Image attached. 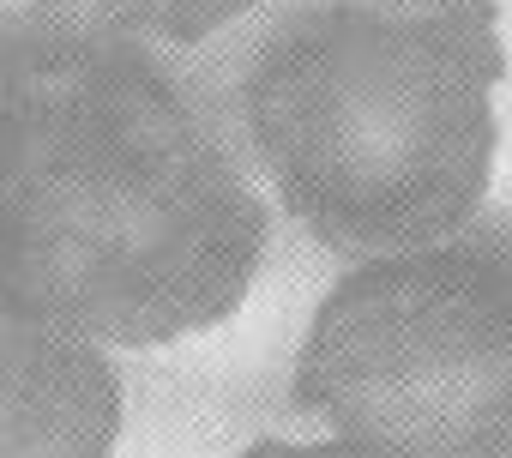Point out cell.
Returning <instances> with one entry per match:
<instances>
[{
    "label": "cell",
    "instance_id": "cell-1",
    "mask_svg": "<svg viewBox=\"0 0 512 458\" xmlns=\"http://www.w3.org/2000/svg\"><path fill=\"white\" fill-rule=\"evenodd\" d=\"M266 199L181 85L85 31L0 37V278L127 350L223 326L260 272Z\"/></svg>",
    "mask_w": 512,
    "mask_h": 458
},
{
    "label": "cell",
    "instance_id": "cell-2",
    "mask_svg": "<svg viewBox=\"0 0 512 458\" xmlns=\"http://www.w3.org/2000/svg\"><path fill=\"white\" fill-rule=\"evenodd\" d=\"M500 7L368 13L320 0L241 79V127L278 205L326 254L380 260L464 229L494 175Z\"/></svg>",
    "mask_w": 512,
    "mask_h": 458
},
{
    "label": "cell",
    "instance_id": "cell-3",
    "mask_svg": "<svg viewBox=\"0 0 512 458\" xmlns=\"http://www.w3.org/2000/svg\"><path fill=\"white\" fill-rule=\"evenodd\" d=\"M296 404L356 446L512 458V242L356 260L308 320Z\"/></svg>",
    "mask_w": 512,
    "mask_h": 458
},
{
    "label": "cell",
    "instance_id": "cell-4",
    "mask_svg": "<svg viewBox=\"0 0 512 458\" xmlns=\"http://www.w3.org/2000/svg\"><path fill=\"white\" fill-rule=\"evenodd\" d=\"M121 434V380L97 338L0 278V458H91Z\"/></svg>",
    "mask_w": 512,
    "mask_h": 458
},
{
    "label": "cell",
    "instance_id": "cell-5",
    "mask_svg": "<svg viewBox=\"0 0 512 458\" xmlns=\"http://www.w3.org/2000/svg\"><path fill=\"white\" fill-rule=\"evenodd\" d=\"M31 7L85 37H115V43H199L241 19L253 0H31Z\"/></svg>",
    "mask_w": 512,
    "mask_h": 458
},
{
    "label": "cell",
    "instance_id": "cell-6",
    "mask_svg": "<svg viewBox=\"0 0 512 458\" xmlns=\"http://www.w3.org/2000/svg\"><path fill=\"white\" fill-rule=\"evenodd\" d=\"M350 7H368V13H428L440 0H350Z\"/></svg>",
    "mask_w": 512,
    "mask_h": 458
}]
</instances>
